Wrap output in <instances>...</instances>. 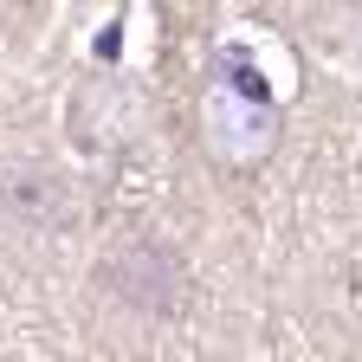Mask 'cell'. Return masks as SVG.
Here are the masks:
<instances>
[{"label":"cell","instance_id":"cell-1","mask_svg":"<svg viewBox=\"0 0 362 362\" xmlns=\"http://www.w3.org/2000/svg\"><path fill=\"white\" fill-rule=\"evenodd\" d=\"M285 136V110L265 98V84L252 71H240L233 59H220L214 78L201 84L194 98V143L214 168L226 175H252L272 162V149H279Z\"/></svg>","mask_w":362,"mask_h":362}]
</instances>
